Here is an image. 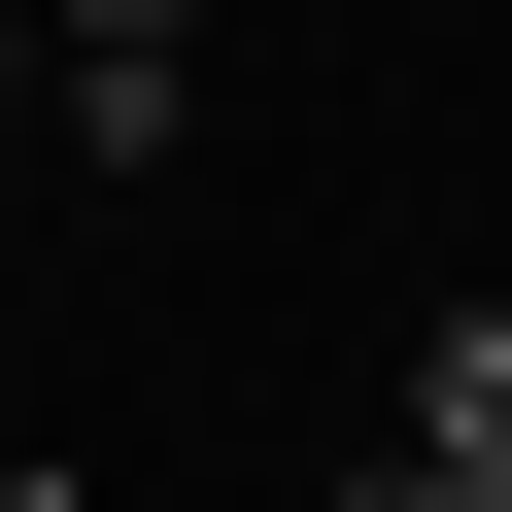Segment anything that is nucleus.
Instances as JSON below:
<instances>
[{
	"label": "nucleus",
	"instance_id": "20e7f679",
	"mask_svg": "<svg viewBox=\"0 0 512 512\" xmlns=\"http://www.w3.org/2000/svg\"><path fill=\"white\" fill-rule=\"evenodd\" d=\"M308 512H478V478H410V444H376V478H308Z\"/></svg>",
	"mask_w": 512,
	"mask_h": 512
},
{
	"label": "nucleus",
	"instance_id": "7ed1b4c3",
	"mask_svg": "<svg viewBox=\"0 0 512 512\" xmlns=\"http://www.w3.org/2000/svg\"><path fill=\"white\" fill-rule=\"evenodd\" d=\"M0 137H69V69H35V0H0Z\"/></svg>",
	"mask_w": 512,
	"mask_h": 512
},
{
	"label": "nucleus",
	"instance_id": "f03ea898",
	"mask_svg": "<svg viewBox=\"0 0 512 512\" xmlns=\"http://www.w3.org/2000/svg\"><path fill=\"white\" fill-rule=\"evenodd\" d=\"M410 478H478V512H512V274L444 308V376H410Z\"/></svg>",
	"mask_w": 512,
	"mask_h": 512
},
{
	"label": "nucleus",
	"instance_id": "f257e3e1",
	"mask_svg": "<svg viewBox=\"0 0 512 512\" xmlns=\"http://www.w3.org/2000/svg\"><path fill=\"white\" fill-rule=\"evenodd\" d=\"M35 69H69V171H171V69H205V0H35Z\"/></svg>",
	"mask_w": 512,
	"mask_h": 512
},
{
	"label": "nucleus",
	"instance_id": "39448f33",
	"mask_svg": "<svg viewBox=\"0 0 512 512\" xmlns=\"http://www.w3.org/2000/svg\"><path fill=\"white\" fill-rule=\"evenodd\" d=\"M0 512H69V478H0Z\"/></svg>",
	"mask_w": 512,
	"mask_h": 512
}]
</instances>
